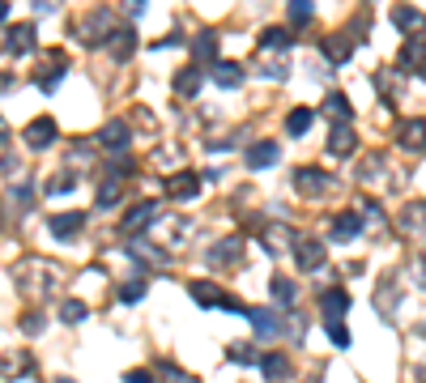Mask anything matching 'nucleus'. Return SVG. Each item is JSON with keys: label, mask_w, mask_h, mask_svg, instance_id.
<instances>
[{"label": "nucleus", "mask_w": 426, "mask_h": 383, "mask_svg": "<svg viewBox=\"0 0 426 383\" xmlns=\"http://www.w3.org/2000/svg\"><path fill=\"white\" fill-rule=\"evenodd\" d=\"M188 294H192V303H201V307H222V311H235V315H247V311H252V307H243L239 298H230L226 290H218L213 281H192Z\"/></svg>", "instance_id": "1"}, {"label": "nucleus", "mask_w": 426, "mask_h": 383, "mask_svg": "<svg viewBox=\"0 0 426 383\" xmlns=\"http://www.w3.org/2000/svg\"><path fill=\"white\" fill-rule=\"evenodd\" d=\"M294 188H299V196L320 200V196H329V192L337 188V179H333L329 171H320V166H303V171L294 175Z\"/></svg>", "instance_id": "2"}, {"label": "nucleus", "mask_w": 426, "mask_h": 383, "mask_svg": "<svg viewBox=\"0 0 426 383\" xmlns=\"http://www.w3.org/2000/svg\"><path fill=\"white\" fill-rule=\"evenodd\" d=\"M77 34H81L85 43L111 38V34H115V13H111V9H94V13L85 17V26H77Z\"/></svg>", "instance_id": "3"}, {"label": "nucleus", "mask_w": 426, "mask_h": 383, "mask_svg": "<svg viewBox=\"0 0 426 383\" xmlns=\"http://www.w3.org/2000/svg\"><path fill=\"white\" fill-rule=\"evenodd\" d=\"M294 260H299V269H303V273L324 269V243H320V239H311V234H299V239H294Z\"/></svg>", "instance_id": "4"}, {"label": "nucleus", "mask_w": 426, "mask_h": 383, "mask_svg": "<svg viewBox=\"0 0 426 383\" xmlns=\"http://www.w3.org/2000/svg\"><path fill=\"white\" fill-rule=\"evenodd\" d=\"M247 320H252V328H256L260 341H277V337H282V315H277V311H269V307H252Z\"/></svg>", "instance_id": "5"}, {"label": "nucleus", "mask_w": 426, "mask_h": 383, "mask_svg": "<svg viewBox=\"0 0 426 383\" xmlns=\"http://www.w3.org/2000/svg\"><path fill=\"white\" fill-rule=\"evenodd\" d=\"M363 234V217L358 213H337L333 222H329V239L333 243H354Z\"/></svg>", "instance_id": "6"}, {"label": "nucleus", "mask_w": 426, "mask_h": 383, "mask_svg": "<svg viewBox=\"0 0 426 383\" xmlns=\"http://www.w3.org/2000/svg\"><path fill=\"white\" fill-rule=\"evenodd\" d=\"M239 260H243V239H239V234H226L222 243H213V247H209V264H218V269L239 264Z\"/></svg>", "instance_id": "7"}, {"label": "nucleus", "mask_w": 426, "mask_h": 383, "mask_svg": "<svg viewBox=\"0 0 426 383\" xmlns=\"http://www.w3.org/2000/svg\"><path fill=\"white\" fill-rule=\"evenodd\" d=\"M4 47H9V55H26V51L34 47V21L9 26V30H4Z\"/></svg>", "instance_id": "8"}, {"label": "nucleus", "mask_w": 426, "mask_h": 383, "mask_svg": "<svg viewBox=\"0 0 426 383\" xmlns=\"http://www.w3.org/2000/svg\"><path fill=\"white\" fill-rule=\"evenodd\" d=\"M128 141H132V128L124 124V119H111V124H102V132H98V145L102 149H128Z\"/></svg>", "instance_id": "9"}, {"label": "nucleus", "mask_w": 426, "mask_h": 383, "mask_svg": "<svg viewBox=\"0 0 426 383\" xmlns=\"http://www.w3.org/2000/svg\"><path fill=\"white\" fill-rule=\"evenodd\" d=\"M277 158H282V145H277V141H256V145L247 149V158H243V162H247L252 171H265V166H273Z\"/></svg>", "instance_id": "10"}, {"label": "nucleus", "mask_w": 426, "mask_h": 383, "mask_svg": "<svg viewBox=\"0 0 426 383\" xmlns=\"http://www.w3.org/2000/svg\"><path fill=\"white\" fill-rule=\"evenodd\" d=\"M107 51H111L115 60H128V55L137 51V30H132V26H115V34L107 38Z\"/></svg>", "instance_id": "11"}, {"label": "nucleus", "mask_w": 426, "mask_h": 383, "mask_svg": "<svg viewBox=\"0 0 426 383\" xmlns=\"http://www.w3.org/2000/svg\"><path fill=\"white\" fill-rule=\"evenodd\" d=\"M64 68H68V60H64L60 51H47V64H43V72H38V90H43V94H55V81H60Z\"/></svg>", "instance_id": "12"}, {"label": "nucleus", "mask_w": 426, "mask_h": 383, "mask_svg": "<svg viewBox=\"0 0 426 383\" xmlns=\"http://www.w3.org/2000/svg\"><path fill=\"white\" fill-rule=\"evenodd\" d=\"M55 141V119H47V115H38L30 128H26V145L30 149H47Z\"/></svg>", "instance_id": "13"}, {"label": "nucleus", "mask_w": 426, "mask_h": 383, "mask_svg": "<svg viewBox=\"0 0 426 383\" xmlns=\"http://www.w3.org/2000/svg\"><path fill=\"white\" fill-rule=\"evenodd\" d=\"M260 371H265V379L269 383H286L290 375H294V367H290L286 354H265V358H260Z\"/></svg>", "instance_id": "14"}, {"label": "nucleus", "mask_w": 426, "mask_h": 383, "mask_svg": "<svg viewBox=\"0 0 426 383\" xmlns=\"http://www.w3.org/2000/svg\"><path fill=\"white\" fill-rule=\"evenodd\" d=\"M166 192H171L175 200H192V196L201 192V175H196V171H179V175L166 183Z\"/></svg>", "instance_id": "15"}, {"label": "nucleus", "mask_w": 426, "mask_h": 383, "mask_svg": "<svg viewBox=\"0 0 426 383\" xmlns=\"http://www.w3.org/2000/svg\"><path fill=\"white\" fill-rule=\"evenodd\" d=\"M158 213H162V205H158V200H145V205H137V209L124 217V230H128V234H141V230H145V222H154Z\"/></svg>", "instance_id": "16"}, {"label": "nucleus", "mask_w": 426, "mask_h": 383, "mask_svg": "<svg viewBox=\"0 0 426 383\" xmlns=\"http://www.w3.org/2000/svg\"><path fill=\"white\" fill-rule=\"evenodd\" d=\"M81 226H85V213H55L51 217V234L55 239H77Z\"/></svg>", "instance_id": "17"}, {"label": "nucleus", "mask_w": 426, "mask_h": 383, "mask_svg": "<svg viewBox=\"0 0 426 383\" xmlns=\"http://www.w3.org/2000/svg\"><path fill=\"white\" fill-rule=\"evenodd\" d=\"M320 311H324V320H341L350 311V294L346 290H324L320 294Z\"/></svg>", "instance_id": "18"}, {"label": "nucleus", "mask_w": 426, "mask_h": 383, "mask_svg": "<svg viewBox=\"0 0 426 383\" xmlns=\"http://www.w3.org/2000/svg\"><path fill=\"white\" fill-rule=\"evenodd\" d=\"M393 21H397V30H405V34H422L426 30V17L418 9H410V4H397V9H393Z\"/></svg>", "instance_id": "19"}, {"label": "nucleus", "mask_w": 426, "mask_h": 383, "mask_svg": "<svg viewBox=\"0 0 426 383\" xmlns=\"http://www.w3.org/2000/svg\"><path fill=\"white\" fill-rule=\"evenodd\" d=\"M269 294H273V303H277V307H294V303H299V286H294L290 277H282V273L269 281Z\"/></svg>", "instance_id": "20"}, {"label": "nucleus", "mask_w": 426, "mask_h": 383, "mask_svg": "<svg viewBox=\"0 0 426 383\" xmlns=\"http://www.w3.org/2000/svg\"><path fill=\"white\" fill-rule=\"evenodd\" d=\"M401 230H405V234H422L426 230V200H414V205L401 209Z\"/></svg>", "instance_id": "21"}, {"label": "nucleus", "mask_w": 426, "mask_h": 383, "mask_svg": "<svg viewBox=\"0 0 426 383\" xmlns=\"http://www.w3.org/2000/svg\"><path fill=\"white\" fill-rule=\"evenodd\" d=\"M201 85H205V77H201V68H196V64H188V68H179V72H175V90H179L183 98L201 94Z\"/></svg>", "instance_id": "22"}, {"label": "nucleus", "mask_w": 426, "mask_h": 383, "mask_svg": "<svg viewBox=\"0 0 426 383\" xmlns=\"http://www.w3.org/2000/svg\"><path fill=\"white\" fill-rule=\"evenodd\" d=\"M213 81H218V90H235V85L243 81V68L230 64V60H218V64H213Z\"/></svg>", "instance_id": "23"}, {"label": "nucleus", "mask_w": 426, "mask_h": 383, "mask_svg": "<svg viewBox=\"0 0 426 383\" xmlns=\"http://www.w3.org/2000/svg\"><path fill=\"white\" fill-rule=\"evenodd\" d=\"M401 68H414V72L426 68V43L422 38H410V43L401 47Z\"/></svg>", "instance_id": "24"}, {"label": "nucleus", "mask_w": 426, "mask_h": 383, "mask_svg": "<svg viewBox=\"0 0 426 383\" xmlns=\"http://www.w3.org/2000/svg\"><path fill=\"white\" fill-rule=\"evenodd\" d=\"M192 51H196V60H205V64H218V34L213 30H205V34H196V43H192Z\"/></svg>", "instance_id": "25"}, {"label": "nucleus", "mask_w": 426, "mask_h": 383, "mask_svg": "<svg viewBox=\"0 0 426 383\" xmlns=\"http://www.w3.org/2000/svg\"><path fill=\"white\" fill-rule=\"evenodd\" d=\"M311 124H316V111H311V107H299V111H290V119H286V132H290V136H303Z\"/></svg>", "instance_id": "26"}, {"label": "nucleus", "mask_w": 426, "mask_h": 383, "mask_svg": "<svg viewBox=\"0 0 426 383\" xmlns=\"http://www.w3.org/2000/svg\"><path fill=\"white\" fill-rule=\"evenodd\" d=\"M329 149H333V153H350V149H354V128H350V124H333Z\"/></svg>", "instance_id": "27"}, {"label": "nucleus", "mask_w": 426, "mask_h": 383, "mask_svg": "<svg viewBox=\"0 0 426 383\" xmlns=\"http://www.w3.org/2000/svg\"><path fill=\"white\" fill-rule=\"evenodd\" d=\"M401 145H405V149H418V153H422V149H426V124L410 119V124L401 128Z\"/></svg>", "instance_id": "28"}, {"label": "nucleus", "mask_w": 426, "mask_h": 383, "mask_svg": "<svg viewBox=\"0 0 426 383\" xmlns=\"http://www.w3.org/2000/svg\"><path fill=\"white\" fill-rule=\"evenodd\" d=\"M350 47H354V38H341V34H333V38L324 43L329 60H337V64H346V60H350Z\"/></svg>", "instance_id": "29"}, {"label": "nucleus", "mask_w": 426, "mask_h": 383, "mask_svg": "<svg viewBox=\"0 0 426 383\" xmlns=\"http://www.w3.org/2000/svg\"><path fill=\"white\" fill-rule=\"evenodd\" d=\"M60 320H64V324H81V320H85V303H81V298H64V303H60Z\"/></svg>", "instance_id": "30"}, {"label": "nucleus", "mask_w": 426, "mask_h": 383, "mask_svg": "<svg viewBox=\"0 0 426 383\" xmlns=\"http://www.w3.org/2000/svg\"><path fill=\"white\" fill-rule=\"evenodd\" d=\"M324 111H329L337 124H341V119H350V102H346V94H329V98H324Z\"/></svg>", "instance_id": "31"}, {"label": "nucleus", "mask_w": 426, "mask_h": 383, "mask_svg": "<svg viewBox=\"0 0 426 383\" xmlns=\"http://www.w3.org/2000/svg\"><path fill=\"white\" fill-rule=\"evenodd\" d=\"M316 13V4L311 0H290V21L294 26H307V17Z\"/></svg>", "instance_id": "32"}, {"label": "nucleus", "mask_w": 426, "mask_h": 383, "mask_svg": "<svg viewBox=\"0 0 426 383\" xmlns=\"http://www.w3.org/2000/svg\"><path fill=\"white\" fill-rule=\"evenodd\" d=\"M260 47H269V51L277 47V51H282V47H290V34H286V30H265V34H260Z\"/></svg>", "instance_id": "33"}, {"label": "nucleus", "mask_w": 426, "mask_h": 383, "mask_svg": "<svg viewBox=\"0 0 426 383\" xmlns=\"http://www.w3.org/2000/svg\"><path fill=\"white\" fill-rule=\"evenodd\" d=\"M119 183H107V188H98V209H115L119 205Z\"/></svg>", "instance_id": "34"}, {"label": "nucleus", "mask_w": 426, "mask_h": 383, "mask_svg": "<svg viewBox=\"0 0 426 383\" xmlns=\"http://www.w3.org/2000/svg\"><path fill=\"white\" fill-rule=\"evenodd\" d=\"M17 209H30L34 205V183H21V188H13V196H9Z\"/></svg>", "instance_id": "35"}, {"label": "nucleus", "mask_w": 426, "mask_h": 383, "mask_svg": "<svg viewBox=\"0 0 426 383\" xmlns=\"http://www.w3.org/2000/svg\"><path fill=\"white\" fill-rule=\"evenodd\" d=\"M141 298H145V281H128L119 290V303H141Z\"/></svg>", "instance_id": "36"}, {"label": "nucleus", "mask_w": 426, "mask_h": 383, "mask_svg": "<svg viewBox=\"0 0 426 383\" xmlns=\"http://www.w3.org/2000/svg\"><path fill=\"white\" fill-rule=\"evenodd\" d=\"M329 341H333V345H341V350L350 345V333H346V324H341V320H329Z\"/></svg>", "instance_id": "37"}, {"label": "nucleus", "mask_w": 426, "mask_h": 383, "mask_svg": "<svg viewBox=\"0 0 426 383\" xmlns=\"http://www.w3.org/2000/svg\"><path fill=\"white\" fill-rule=\"evenodd\" d=\"M226 354H230V362H239V367H252V358H256V354H252V345H230Z\"/></svg>", "instance_id": "38"}, {"label": "nucleus", "mask_w": 426, "mask_h": 383, "mask_svg": "<svg viewBox=\"0 0 426 383\" xmlns=\"http://www.w3.org/2000/svg\"><path fill=\"white\" fill-rule=\"evenodd\" d=\"M26 362H30V358H26V354H13V358H9V367H4V371H0V375H26V371H30V367H26Z\"/></svg>", "instance_id": "39"}, {"label": "nucleus", "mask_w": 426, "mask_h": 383, "mask_svg": "<svg viewBox=\"0 0 426 383\" xmlns=\"http://www.w3.org/2000/svg\"><path fill=\"white\" fill-rule=\"evenodd\" d=\"M64 192H73V175H55V179H51V192H47V196H64Z\"/></svg>", "instance_id": "40"}, {"label": "nucleus", "mask_w": 426, "mask_h": 383, "mask_svg": "<svg viewBox=\"0 0 426 383\" xmlns=\"http://www.w3.org/2000/svg\"><path fill=\"white\" fill-rule=\"evenodd\" d=\"M21 333H26V337H38V333H43V315H21Z\"/></svg>", "instance_id": "41"}, {"label": "nucleus", "mask_w": 426, "mask_h": 383, "mask_svg": "<svg viewBox=\"0 0 426 383\" xmlns=\"http://www.w3.org/2000/svg\"><path fill=\"white\" fill-rule=\"evenodd\" d=\"M124 383H154V375H149V371H128Z\"/></svg>", "instance_id": "42"}, {"label": "nucleus", "mask_w": 426, "mask_h": 383, "mask_svg": "<svg viewBox=\"0 0 426 383\" xmlns=\"http://www.w3.org/2000/svg\"><path fill=\"white\" fill-rule=\"evenodd\" d=\"M55 4H60V0H34V9H38V13H51Z\"/></svg>", "instance_id": "43"}, {"label": "nucleus", "mask_w": 426, "mask_h": 383, "mask_svg": "<svg viewBox=\"0 0 426 383\" xmlns=\"http://www.w3.org/2000/svg\"><path fill=\"white\" fill-rule=\"evenodd\" d=\"M4 17H9V0H0V21H4Z\"/></svg>", "instance_id": "44"}, {"label": "nucleus", "mask_w": 426, "mask_h": 383, "mask_svg": "<svg viewBox=\"0 0 426 383\" xmlns=\"http://www.w3.org/2000/svg\"><path fill=\"white\" fill-rule=\"evenodd\" d=\"M4 136H9V128H4V119H0V141H4Z\"/></svg>", "instance_id": "45"}, {"label": "nucleus", "mask_w": 426, "mask_h": 383, "mask_svg": "<svg viewBox=\"0 0 426 383\" xmlns=\"http://www.w3.org/2000/svg\"><path fill=\"white\" fill-rule=\"evenodd\" d=\"M55 383H77V379H55Z\"/></svg>", "instance_id": "46"}]
</instances>
